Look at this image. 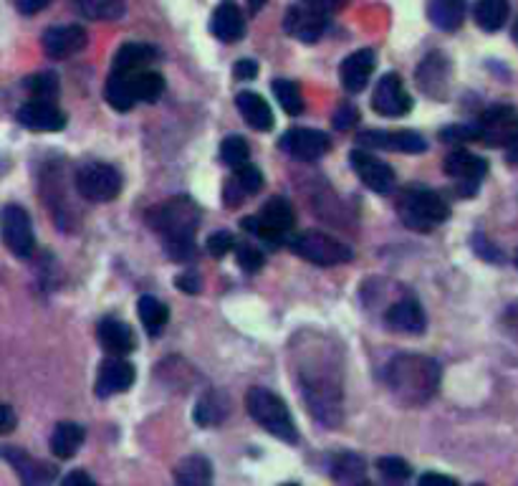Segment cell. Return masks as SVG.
<instances>
[{
  "label": "cell",
  "instance_id": "1",
  "mask_svg": "<svg viewBox=\"0 0 518 486\" xmlns=\"http://www.w3.org/2000/svg\"><path fill=\"white\" fill-rule=\"evenodd\" d=\"M337 365L339 362L334 357L329 360L324 352H321V357L319 352H314L311 357H304L299 375V388L304 393L306 405H309V413L329 428H337L342 423L344 388Z\"/></svg>",
  "mask_w": 518,
  "mask_h": 486
},
{
  "label": "cell",
  "instance_id": "2",
  "mask_svg": "<svg viewBox=\"0 0 518 486\" xmlns=\"http://www.w3.org/2000/svg\"><path fill=\"white\" fill-rule=\"evenodd\" d=\"M387 385H390L392 395L400 400L407 408H420L428 403L440 388V365L428 355H415V352H405V355L392 357L387 365Z\"/></svg>",
  "mask_w": 518,
  "mask_h": 486
},
{
  "label": "cell",
  "instance_id": "3",
  "mask_svg": "<svg viewBox=\"0 0 518 486\" xmlns=\"http://www.w3.org/2000/svg\"><path fill=\"white\" fill-rule=\"evenodd\" d=\"M150 223L162 233L165 251L175 261H190L195 256V231L200 226V208L190 198H170L150 211Z\"/></svg>",
  "mask_w": 518,
  "mask_h": 486
},
{
  "label": "cell",
  "instance_id": "4",
  "mask_svg": "<svg viewBox=\"0 0 518 486\" xmlns=\"http://www.w3.org/2000/svg\"><path fill=\"white\" fill-rule=\"evenodd\" d=\"M162 92H165V79L157 71L142 69L137 74H109L104 97L112 109L129 112L137 102H157Z\"/></svg>",
  "mask_w": 518,
  "mask_h": 486
},
{
  "label": "cell",
  "instance_id": "5",
  "mask_svg": "<svg viewBox=\"0 0 518 486\" xmlns=\"http://www.w3.org/2000/svg\"><path fill=\"white\" fill-rule=\"evenodd\" d=\"M246 408L248 413H251L253 421H256L263 431L271 433V436L281 438V441L286 443L299 441V431H296L291 411L273 390L261 388V385L251 388L246 393Z\"/></svg>",
  "mask_w": 518,
  "mask_h": 486
},
{
  "label": "cell",
  "instance_id": "6",
  "mask_svg": "<svg viewBox=\"0 0 518 486\" xmlns=\"http://www.w3.org/2000/svg\"><path fill=\"white\" fill-rule=\"evenodd\" d=\"M397 213L412 231H433L450 218V208L435 190L407 188L397 200Z\"/></svg>",
  "mask_w": 518,
  "mask_h": 486
},
{
  "label": "cell",
  "instance_id": "7",
  "mask_svg": "<svg viewBox=\"0 0 518 486\" xmlns=\"http://www.w3.org/2000/svg\"><path fill=\"white\" fill-rule=\"evenodd\" d=\"M291 251L316 266H339L352 261V249L324 231H304L291 238Z\"/></svg>",
  "mask_w": 518,
  "mask_h": 486
},
{
  "label": "cell",
  "instance_id": "8",
  "mask_svg": "<svg viewBox=\"0 0 518 486\" xmlns=\"http://www.w3.org/2000/svg\"><path fill=\"white\" fill-rule=\"evenodd\" d=\"M294 208L286 198H271L256 216L243 218V228L261 241L278 246V241L294 228Z\"/></svg>",
  "mask_w": 518,
  "mask_h": 486
},
{
  "label": "cell",
  "instance_id": "9",
  "mask_svg": "<svg viewBox=\"0 0 518 486\" xmlns=\"http://www.w3.org/2000/svg\"><path fill=\"white\" fill-rule=\"evenodd\" d=\"M76 190L91 203H109L122 193V175L107 162H86L76 170Z\"/></svg>",
  "mask_w": 518,
  "mask_h": 486
},
{
  "label": "cell",
  "instance_id": "10",
  "mask_svg": "<svg viewBox=\"0 0 518 486\" xmlns=\"http://www.w3.org/2000/svg\"><path fill=\"white\" fill-rule=\"evenodd\" d=\"M0 238L13 256L31 259L36 251V236H33V223L26 208L18 203H8L0 208Z\"/></svg>",
  "mask_w": 518,
  "mask_h": 486
},
{
  "label": "cell",
  "instance_id": "11",
  "mask_svg": "<svg viewBox=\"0 0 518 486\" xmlns=\"http://www.w3.org/2000/svg\"><path fill=\"white\" fill-rule=\"evenodd\" d=\"M473 125H476L478 142L488 147H508L518 137V112L508 104H498L486 109Z\"/></svg>",
  "mask_w": 518,
  "mask_h": 486
},
{
  "label": "cell",
  "instance_id": "12",
  "mask_svg": "<svg viewBox=\"0 0 518 486\" xmlns=\"http://www.w3.org/2000/svg\"><path fill=\"white\" fill-rule=\"evenodd\" d=\"M445 173L458 183L460 195H476L488 173V162L468 150H455L445 160Z\"/></svg>",
  "mask_w": 518,
  "mask_h": 486
},
{
  "label": "cell",
  "instance_id": "13",
  "mask_svg": "<svg viewBox=\"0 0 518 486\" xmlns=\"http://www.w3.org/2000/svg\"><path fill=\"white\" fill-rule=\"evenodd\" d=\"M372 107L382 117H402V114L412 109L410 94H407L405 84H402V79L395 71H390V74H385L377 81L372 94Z\"/></svg>",
  "mask_w": 518,
  "mask_h": 486
},
{
  "label": "cell",
  "instance_id": "14",
  "mask_svg": "<svg viewBox=\"0 0 518 486\" xmlns=\"http://www.w3.org/2000/svg\"><path fill=\"white\" fill-rule=\"evenodd\" d=\"M349 160H352V170L357 173V178L362 180L369 190L382 195L395 190V170H392L387 162H382L380 157L369 155V152L364 150H354L352 155H349Z\"/></svg>",
  "mask_w": 518,
  "mask_h": 486
},
{
  "label": "cell",
  "instance_id": "15",
  "mask_svg": "<svg viewBox=\"0 0 518 486\" xmlns=\"http://www.w3.org/2000/svg\"><path fill=\"white\" fill-rule=\"evenodd\" d=\"M326 18H329V13L319 11V8L309 6V3L301 0L299 6L289 8L284 28L289 36L299 38V41H304V44H316V41L321 38V33L326 31V23H329Z\"/></svg>",
  "mask_w": 518,
  "mask_h": 486
},
{
  "label": "cell",
  "instance_id": "16",
  "mask_svg": "<svg viewBox=\"0 0 518 486\" xmlns=\"http://www.w3.org/2000/svg\"><path fill=\"white\" fill-rule=\"evenodd\" d=\"M16 117L31 132H61L66 127V114L49 99H31L18 109Z\"/></svg>",
  "mask_w": 518,
  "mask_h": 486
},
{
  "label": "cell",
  "instance_id": "17",
  "mask_svg": "<svg viewBox=\"0 0 518 486\" xmlns=\"http://www.w3.org/2000/svg\"><path fill=\"white\" fill-rule=\"evenodd\" d=\"M357 142L362 147H377V150H390V152H410V155H417V152L428 150V142L425 137L417 135L412 130H364L362 135L357 137Z\"/></svg>",
  "mask_w": 518,
  "mask_h": 486
},
{
  "label": "cell",
  "instance_id": "18",
  "mask_svg": "<svg viewBox=\"0 0 518 486\" xmlns=\"http://www.w3.org/2000/svg\"><path fill=\"white\" fill-rule=\"evenodd\" d=\"M278 147L284 152H289L294 160L301 162H316L319 157H324L329 152V137L319 130H304V127H296V130H289Z\"/></svg>",
  "mask_w": 518,
  "mask_h": 486
},
{
  "label": "cell",
  "instance_id": "19",
  "mask_svg": "<svg viewBox=\"0 0 518 486\" xmlns=\"http://www.w3.org/2000/svg\"><path fill=\"white\" fill-rule=\"evenodd\" d=\"M134 378H137V373H134L132 362L124 360L122 355H112L102 362L94 390H97L99 398H112V395L127 393L134 385Z\"/></svg>",
  "mask_w": 518,
  "mask_h": 486
},
{
  "label": "cell",
  "instance_id": "20",
  "mask_svg": "<svg viewBox=\"0 0 518 486\" xmlns=\"http://www.w3.org/2000/svg\"><path fill=\"white\" fill-rule=\"evenodd\" d=\"M417 87L433 99H445L450 89V64L440 51H433L417 66Z\"/></svg>",
  "mask_w": 518,
  "mask_h": 486
},
{
  "label": "cell",
  "instance_id": "21",
  "mask_svg": "<svg viewBox=\"0 0 518 486\" xmlns=\"http://www.w3.org/2000/svg\"><path fill=\"white\" fill-rule=\"evenodd\" d=\"M0 459H6L8 464L13 466V471H16L18 479H21L23 484H49V481H54L56 474H59L56 466L33 459L31 454H26V451L18 449V446L0 449Z\"/></svg>",
  "mask_w": 518,
  "mask_h": 486
},
{
  "label": "cell",
  "instance_id": "22",
  "mask_svg": "<svg viewBox=\"0 0 518 486\" xmlns=\"http://www.w3.org/2000/svg\"><path fill=\"white\" fill-rule=\"evenodd\" d=\"M86 41H89V36H86L84 28L76 26V23L74 26H56L43 33V51H46L49 59L61 61L79 54L86 46Z\"/></svg>",
  "mask_w": 518,
  "mask_h": 486
},
{
  "label": "cell",
  "instance_id": "23",
  "mask_svg": "<svg viewBox=\"0 0 518 486\" xmlns=\"http://www.w3.org/2000/svg\"><path fill=\"white\" fill-rule=\"evenodd\" d=\"M385 322L392 332H400V335H422L425 332V312L415 299H397L387 309Z\"/></svg>",
  "mask_w": 518,
  "mask_h": 486
},
{
  "label": "cell",
  "instance_id": "24",
  "mask_svg": "<svg viewBox=\"0 0 518 486\" xmlns=\"http://www.w3.org/2000/svg\"><path fill=\"white\" fill-rule=\"evenodd\" d=\"M99 345L109 352V355H129V352L137 347V340H134V332L124 319L117 317H104L97 327Z\"/></svg>",
  "mask_w": 518,
  "mask_h": 486
},
{
  "label": "cell",
  "instance_id": "25",
  "mask_svg": "<svg viewBox=\"0 0 518 486\" xmlns=\"http://www.w3.org/2000/svg\"><path fill=\"white\" fill-rule=\"evenodd\" d=\"M210 31L218 41L223 44H235L241 41L243 33H246V21H243L241 8L235 6L233 0H223L213 13V21H210Z\"/></svg>",
  "mask_w": 518,
  "mask_h": 486
},
{
  "label": "cell",
  "instance_id": "26",
  "mask_svg": "<svg viewBox=\"0 0 518 486\" xmlns=\"http://www.w3.org/2000/svg\"><path fill=\"white\" fill-rule=\"evenodd\" d=\"M374 71V51L359 49L352 56L342 61V69H339V79H342V87L349 94H357L367 87L369 76Z\"/></svg>",
  "mask_w": 518,
  "mask_h": 486
},
{
  "label": "cell",
  "instance_id": "27",
  "mask_svg": "<svg viewBox=\"0 0 518 486\" xmlns=\"http://www.w3.org/2000/svg\"><path fill=\"white\" fill-rule=\"evenodd\" d=\"M263 188V175L261 170L256 168V165H251V162H246V165H241V168H235L233 178L225 183V203H228L230 208H235L238 203H241L246 195H256L261 193Z\"/></svg>",
  "mask_w": 518,
  "mask_h": 486
},
{
  "label": "cell",
  "instance_id": "28",
  "mask_svg": "<svg viewBox=\"0 0 518 486\" xmlns=\"http://www.w3.org/2000/svg\"><path fill=\"white\" fill-rule=\"evenodd\" d=\"M157 59V49L150 44H124L122 49L114 54L112 74H137V71L147 69L152 61Z\"/></svg>",
  "mask_w": 518,
  "mask_h": 486
},
{
  "label": "cell",
  "instance_id": "29",
  "mask_svg": "<svg viewBox=\"0 0 518 486\" xmlns=\"http://www.w3.org/2000/svg\"><path fill=\"white\" fill-rule=\"evenodd\" d=\"M235 107H238L241 117L246 119L248 127H253V130L268 132L273 127V112L261 94L241 92L235 97Z\"/></svg>",
  "mask_w": 518,
  "mask_h": 486
},
{
  "label": "cell",
  "instance_id": "30",
  "mask_svg": "<svg viewBox=\"0 0 518 486\" xmlns=\"http://www.w3.org/2000/svg\"><path fill=\"white\" fill-rule=\"evenodd\" d=\"M230 413V398L223 390H208V393L200 395L198 405H195V423L203 428H213L218 423H223Z\"/></svg>",
  "mask_w": 518,
  "mask_h": 486
},
{
  "label": "cell",
  "instance_id": "31",
  "mask_svg": "<svg viewBox=\"0 0 518 486\" xmlns=\"http://www.w3.org/2000/svg\"><path fill=\"white\" fill-rule=\"evenodd\" d=\"M84 438L86 431L81 423L64 421L54 428V433H51V451H54L56 459H71V456H76V451L81 449Z\"/></svg>",
  "mask_w": 518,
  "mask_h": 486
},
{
  "label": "cell",
  "instance_id": "32",
  "mask_svg": "<svg viewBox=\"0 0 518 486\" xmlns=\"http://www.w3.org/2000/svg\"><path fill=\"white\" fill-rule=\"evenodd\" d=\"M137 314H139V322L145 327V332L150 337H160L165 332L167 322H170V309H167L165 302H160L157 297H139L137 302Z\"/></svg>",
  "mask_w": 518,
  "mask_h": 486
},
{
  "label": "cell",
  "instance_id": "33",
  "mask_svg": "<svg viewBox=\"0 0 518 486\" xmlns=\"http://www.w3.org/2000/svg\"><path fill=\"white\" fill-rule=\"evenodd\" d=\"M428 18L440 31H458L465 21V0H430Z\"/></svg>",
  "mask_w": 518,
  "mask_h": 486
},
{
  "label": "cell",
  "instance_id": "34",
  "mask_svg": "<svg viewBox=\"0 0 518 486\" xmlns=\"http://www.w3.org/2000/svg\"><path fill=\"white\" fill-rule=\"evenodd\" d=\"M175 481L187 486H203L213 481V469L205 456H185L175 469Z\"/></svg>",
  "mask_w": 518,
  "mask_h": 486
},
{
  "label": "cell",
  "instance_id": "35",
  "mask_svg": "<svg viewBox=\"0 0 518 486\" xmlns=\"http://www.w3.org/2000/svg\"><path fill=\"white\" fill-rule=\"evenodd\" d=\"M473 16L483 31H498L508 21V0H478Z\"/></svg>",
  "mask_w": 518,
  "mask_h": 486
},
{
  "label": "cell",
  "instance_id": "36",
  "mask_svg": "<svg viewBox=\"0 0 518 486\" xmlns=\"http://www.w3.org/2000/svg\"><path fill=\"white\" fill-rule=\"evenodd\" d=\"M76 8L89 21H117L124 13V0H76Z\"/></svg>",
  "mask_w": 518,
  "mask_h": 486
},
{
  "label": "cell",
  "instance_id": "37",
  "mask_svg": "<svg viewBox=\"0 0 518 486\" xmlns=\"http://www.w3.org/2000/svg\"><path fill=\"white\" fill-rule=\"evenodd\" d=\"M332 476L342 484H357L364 479V459L357 454H339L332 461Z\"/></svg>",
  "mask_w": 518,
  "mask_h": 486
},
{
  "label": "cell",
  "instance_id": "38",
  "mask_svg": "<svg viewBox=\"0 0 518 486\" xmlns=\"http://www.w3.org/2000/svg\"><path fill=\"white\" fill-rule=\"evenodd\" d=\"M273 94L281 102L286 114L296 117V114L304 112V97H301V89L296 87V81L289 79H276L273 81Z\"/></svg>",
  "mask_w": 518,
  "mask_h": 486
},
{
  "label": "cell",
  "instance_id": "39",
  "mask_svg": "<svg viewBox=\"0 0 518 486\" xmlns=\"http://www.w3.org/2000/svg\"><path fill=\"white\" fill-rule=\"evenodd\" d=\"M248 157H251V147H248L246 137H238V135H230L225 137L223 145H220V160L228 165V168H241L246 165Z\"/></svg>",
  "mask_w": 518,
  "mask_h": 486
},
{
  "label": "cell",
  "instance_id": "40",
  "mask_svg": "<svg viewBox=\"0 0 518 486\" xmlns=\"http://www.w3.org/2000/svg\"><path fill=\"white\" fill-rule=\"evenodd\" d=\"M26 89L31 92L33 99H49V102H56V97H59V76H56L54 71L33 74L26 79Z\"/></svg>",
  "mask_w": 518,
  "mask_h": 486
},
{
  "label": "cell",
  "instance_id": "41",
  "mask_svg": "<svg viewBox=\"0 0 518 486\" xmlns=\"http://www.w3.org/2000/svg\"><path fill=\"white\" fill-rule=\"evenodd\" d=\"M377 471L382 474V479L387 481H405L410 479L412 466L405 459H397V456H385V459L377 461Z\"/></svg>",
  "mask_w": 518,
  "mask_h": 486
},
{
  "label": "cell",
  "instance_id": "42",
  "mask_svg": "<svg viewBox=\"0 0 518 486\" xmlns=\"http://www.w3.org/2000/svg\"><path fill=\"white\" fill-rule=\"evenodd\" d=\"M235 259H238V266H241L243 271H248V274H256V271L263 269V254L261 249H256L253 243H241L238 246V251H235Z\"/></svg>",
  "mask_w": 518,
  "mask_h": 486
},
{
  "label": "cell",
  "instance_id": "43",
  "mask_svg": "<svg viewBox=\"0 0 518 486\" xmlns=\"http://www.w3.org/2000/svg\"><path fill=\"white\" fill-rule=\"evenodd\" d=\"M205 246H208V254L213 256V259H223V256H228L230 249L235 246V238H233V233H228V231H215V233H210V238L205 241Z\"/></svg>",
  "mask_w": 518,
  "mask_h": 486
},
{
  "label": "cell",
  "instance_id": "44",
  "mask_svg": "<svg viewBox=\"0 0 518 486\" xmlns=\"http://www.w3.org/2000/svg\"><path fill=\"white\" fill-rule=\"evenodd\" d=\"M440 140L448 145H463V142H478L476 125H453L440 132Z\"/></svg>",
  "mask_w": 518,
  "mask_h": 486
},
{
  "label": "cell",
  "instance_id": "45",
  "mask_svg": "<svg viewBox=\"0 0 518 486\" xmlns=\"http://www.w3.org/2000/svg\"><path fill=\"white\" fill-rule=\"evenodd\" d=\"M354 122H359L357 107L342 104V109H337V114H334V127H337V130H349V127H354Z\"/></svg>",
  "mask_w": 518,
  "mask_h": 486
},
{
  "label": "cell",
  "instance_id": "46",
  "mask_svg": "<svg viewBox=\"0 0 518 486\" xmlns=\"http://www.w3.org/2000/svg\"><path fill=\"white\" fill-rule=\"evenodd\" d=\"M501 324H503V330H506V335L518 342V299L508 304L506 312H503L501 317Z\"/></svg>",
  "mask_w": 518,
  "mask_h": 486
},
{
  "label": "cell",
  "instance_id": "47",
  "mask_svg": "<svg viewBox=\"0 0 518 486\" xmlns=\"http://www.w3.org/2000/svg\"><path fill=\"white\" fill-rule=\"evenodd\" d=\"M258 74V64L253 59H241L238 64L233 66V76L235 79H241V81H251L256 79Z\"/></svg>",
  "mask_w": 518,
  "mask_h": 486
},
{
  "label": "cell",
  "instance_id": "48",
  "mask_svg": "<svg viewBox=\"0 0 518 486\" xmlns=\"http://www.w3.org/2000/svg\"><path fill=\"white\" fill-rule=\"evenodd\" d=\"M177 289L187 294H198L200 292V276L195 271H185V274L177 276Z\"/></svg>",
  "mask_w": 518,
  "mask_h": 486
},
{
  "label": "cell",
  "instance_id": "49",
  "mask_svg": "<svg viewBox=\"0 0 518 486\" xmlns=\"http://www.w3.org/2000/svg\"><path fill=\"white\" fill-rule=\"evenodd\" d=\"M51 3H54V0H16V8L23 16H36V13H41L43 8L51 6Z\"/></svg>",
  "mask_w": 518,
  "mask_h": 486
},
{
  "label": "cell",
  "instance_id": "50",
  "mask_svg": "<svg viewBox=\"0 0 518 486\" xmlns=\"http://www.w3.org/2000/svg\"><path fill=\"white\" fill-rule=\"evenodd\" d=\"M304 3H309V6L319 8V11H324V13H334V11H339V8L347 6L349 0H304Z\"/></svg>",
  "mask_w": 518,
  "mask_h": 486
},
{
  "label": "cell",
  "instance_id": "51",
  "mask_svg": "<svg viewBox=\"0 0 518 486\" xmlns=\"http://www.w3.org/2000/svg\"><path fill=\"white\" fill-rule=\"evenodd\" d=\"M420 484H455V479H450V476H443V474H422Z\"/></svg>",
  "mask_w": 518,
  "mask_h": 486
},
{
  "label": "cell",
  "instance_id": "52",
  "mask_svg": "<svg viewBox=\"0 0 518 486\" xmlns=\"http://www.w3.org/2000/svg\"><path fill=\"white\" fill-rule=\"evenodd\" d=\"M76 481H84V484H94V479H91L89 474H84V471H74V474H69L64 479V484H76Z\"/></svg>",
  "mask_w": 518,
  "mask_h": 486
},
{
  "label": "cell",
  "instance_id": "53",
  "mask_svg": "<svg viewBox=\"0 0 518 486\" xmlns=\"http://www.w3.org/2000/svg\"><path fill=\"white\" fill-rule=\"evenodd\" d=\"M506 150H508V160H511L513 165H518V137L506 147Z\"/></svg>",
  "mask_w": 518,
  "mask_h": 486
},
{
  "label": "cell",
  "instance_id": "54",
  "mask_svg": "<svg viewBox=\"0 0 518 486\" xmlns=\"http://www.w3.org/2000/svg\"><path fill=\"white\" fill-rule=\"evenodd\" d=\"M268 0H248V8H251V13H258L263 6H266Z\"/></svg>",
  "mask_w": 518,
  "mask_h": 486
},
{
  "label": "cell",
  "instance_id": "55",
  "mask_svg": "<svg viewBox=\"0 0 518 486\" xmlns=\"http://www.w3.org/2000/svg\"><path fill=\"white\" fill-rule=\"evenodd\" d=\"M513 36H516V41H518V23H516V28H513Z\"/></svg>",
  "mask_w": 518,
  "mask_h": 486
},
{
  "label": "cell",
  "instance_id": "56",
  "mask_svg": "<svg viewBox=\"0 0 518 486\" xmlns=\"http://www.w3.org/2000/svg\"><path fill=\"white\" fill-rule=\"evenodd\" d=\"M516 266H518V254H516Z\"/></svg>",
  "mask_w": 518,
  "mask_h": 486
}]
</instances>
